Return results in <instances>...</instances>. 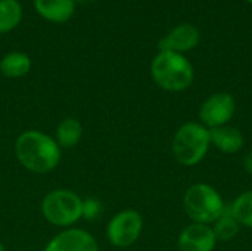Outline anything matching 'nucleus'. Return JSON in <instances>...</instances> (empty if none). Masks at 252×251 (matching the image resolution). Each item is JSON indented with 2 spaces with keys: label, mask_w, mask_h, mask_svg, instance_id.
<instances>
[{
  "label": "nucleus",
  "mask_w": 252,
  "mask_h": 251,
  "mask_svg": "<svg viewBox=\"0 0 252 251\" xmlns=\"http://www.w3.org/2000/svg\"><path fill=\"white\" fill-rule=\"evenodd\" d=\"M217 246L211 225L190 223L179 235L177 247L180 251H214Z\"/></svg>",
  "instance_id": "obj_9"
},
{
  "label": "nucleus",
  "mask_w": 252,
  "mask_h": 251,
  "mask_svg": "<svg viewBox=\"0 0 252 251\" xmlns=\"http://www.w3.org/2000/svg\"><path fill=\"white\" fill-rule=\"evenodd\" d=\"M15 155L19 164L37 175L55 170L61 161V146L55 138L41 130H27L15 142Z\"/></svg>",
  "instance_id": "obj_1"
},
{
  "label": "nucleus",
  "mask_w": 252,
  "mask_h": 251,
  "mask_svg": "<svg viewBox=\"0 0 252 251\" xmlns=\"http://www.w3.org/2000/svg\"><path fill=\"white\" fill-rule=\"evenodd\" d=\"M230 212L241 226L252 229V191L236 197L230 204Z\"/></svg>",
  "instance_id": "obj_17"
},
{
  "label": "nucleus",
  "mask_w": 252,
  "mask_h": 251,
  "mask_svg": "<svg viewBox=\"0 0 252 251\" xmlns=\"http://www.w3.org/2000/svg\"><path fill=\"white\" fill-rule=\"evenodd\" d=\"M22 19V6L18 0H0V34L12 31Z\"/></svg>",
  "instance_id": "obj_16"
},
{
  "label": "nucleus",
  "mask_w": 252,
  "mask_h": 251,
  "mask_svg": "<svg viewBox=\"0 0 252 251\" xmlns=\"http://www.w3.org/2000/svg\"><path fill=\"white\" fill-rule=\"evenodd\" d=\"M100 212H102V204L99 200H94V198L83 200V217L94 219L100 215Z\"/></svg>",
  "instance_id": "obj_18"
},
{
  "label": "nucleus",
  "mask_w": 252,
  "mask_h": 251,
  "mask_svg": "<svg viewBox=\"0 0 252 251\" xmlns=\"http://www.w3.org/2000/svg\"><path fill=\"white\" fill-rule=\"evenodd\" d=\"M201 40L199 30L192 24H180L174 27L164 38L159 40V50H170L176 53H185L198 46Z\"/></svg>",
  "instance_id": "obj_10"
},
{
  "label": "nucleus",
  "mask_w": 252,
  "mask_h": 251,
  "mask_svg": "<svg viewBox=\"0 0 252 251\" xmlns=\"http://www.w3.org/2000/svg\"><path fill=\"white\" fill-rule=\"evenodd\" d=\"M247 1H248V3H251V4H252V0H247Z\"/></svg>",
  "instance_id": "obj_22"
},
{
  "label": "nucleus",
  "mask_w": 252,
  "mask_h": 251,
  "mask_svg": "<svg viewBox=\"0 0 252 251\" xmlns=\"http://www.w3.org/2000/svg\"><path fill=\"white\" fill-rule=\"evenodd\" d=\"M211 146L210 129L198 121H188L182 124L171 143L173 155L185 167L199 164Z\"/></svg>",
  "instance_id": "obj_3"
},
{
  "label": "nucleus",
  "mask_w": 252,
  "mask_h": 251,
  "mask_svg": "<svg viewBox=\"0 0 252 251\" xmlns=\"http://www.w3.org/2000/svg\"><path fill=\"white\" fill-rule=\"evenodd\" d=\"M143 217L137 210L126 209L114 215L106 226L108 241L117 249L131 247L142 235Z\"/></svg>",
  "instance_id": "obj_6"
},
{
  "label": "nucleus",
  "mask_w": 252,
  "mask_h": 251,
  "mask_svg": "<svg viewBox=\"0 0 252 251\" xmlns=\"http://www.w3.org/2000/svg\"><path fill=\"white\" fill-rule=\"evenodd\" d=\"M37 13L50 22H66L75 12L74 0H34Z\"/></svg>",
  "instance_id": "obj_12"
},
{
  "label": "nucleus",
  "mask_w": 252,
  "mask_h": 251,
  "mask_svg": "<svg viewBox=\"0 0 252 251\" xmlns=\"http://www.w3.org/2000/svg\"><path fill=\"white\" fill-rule=\"evenodd\" d=\"M217 241H232L233 238L238 237L241 231L239 222L233 217L230 212V206H226L223 215L211 225Z\"/></svg>",
  "instance_id": "obj_15"
},
{
  "label": "nucleus",
  "mask_w": 252,
  "mask_h": 251,
  "mask_svg": "<svg viewBox=\"0 0 252 251\" xmlns=\"http://www.w3.org/2000/svg\"><path fill=\"white\" fill-rule=\"evenodd\" d=\"M44 251H99V244L90 232L66 228L47 243Z\"/></svg>",
  "instance_id": "obj_8"
},
{
  "label": "nucleus",
  "mask_w": 252,
  "mask_h": 251,
  "mask_svg": "<svg viewBox=\"0 0 252 251\" xmlns=\"http://www.w3.org/2000/svg\"><path fill=\"white\" fill-rule=\"evenodd\" d=\"M236 111L235 98L230 93L220 92L208 96L199 108V120L207 129L227 126Z\"/></svg>",
  "instance_id": "obj_7"
},
{
  "label": "nucleus",
  "mask_w": 252,
  "mask_h": 251,
  "mask_svg": "<svg viewBox=\"0 0 252 251\" xmlns=\"http://www.w3.org/2000/svg\"><path fill=\"white\" fill-rule=\"evenodd\" d=\"M74 1H78V3H92L94 0H74Z\"/></svg>",
  "instance_id": "obj_20"
},
{
  "label": "nucleus",
  "mask_w": 252,
  "mask_h": 251,
  "mask_svg": "<svg viewBox=\"0 0 252 251\" xmlns=\"http://www.w3.org/2000/svg\"><path fill=\"white\" fill-rule=\"evenodd\" d=\"M151 75L162 90L183 92L192 86L195 70L185 55L170 50H159L152 59Z\"/></svg>",
  "instance_id": "obj_2"
},
{
  "label": "nucleus",
  "mask_w": 252,
  "mask_h": 251,
  "mask_svg": "<svg viewBox=\"0 0 252 251\" xmlns=\"http://www.w3.org/2000/svg\"><path fill=\"white\" fill-rule=\"evenodd\" d=\"M31 59L24 52H9L0 61V72L7 78H19L30 72Z\"/></svg>",
  "instance_id": "obj_13"
},
{
  "label": "nucleus",
  "mask_w": 252,
  "mask_h": 251,
  "mask_svg": "<svg viewBox=\"0 0 252 251\" xmlns=\"http://www.w3.org/2000/svg\"><path fill=\"white\" fill-rule=\"evenodd\" d=\"M0 251H4V246H3V243L0 241Z\"/></svg>",
  "instance_id": "obj_21"
},
{
  "label": "nucleus",
  "mask_w": 252,
  "mask_h": 251,
  "mask_svg": "<svg viewBox=\"0 0 252 251\" xmlns=\"http://www.w3.org/2000/svg\"><path fill=\"white\" fill-rule=\"evenodd\" d=\"M41 215L53 226L71 228L83 217V200L69 189H53L41 201Z\"/></svg>",
  "instance_id": "obj_5"
},
{
  "label": "nucleus",
  "mask_w": 252,
  "mask_h": 251,
  "mask_svg": "<svg viewBox=\"0 0 252 251\" xmlns=\"http://www.w3.org/2000/svg\"><path fill=\"white\" fill-rule=\"evenodd\" d=\"M244 166H245V170L252 176V151L245 157V161H244Z\"/></svg>",
  "instance_id": "obj_19"
},
{
  "label": "nucleus",
  "mask_w": 252,
  "mask_h": 251,
  "mask_svg": "<svg viewBox=\"0 0 252 251\" xmlns=\"http://www.w3.org/2000/svg\"><path fill=\"white\" fill-rule=\"evenodd\" d=\"M183 209L193 223L213 225L223 215L226 204L211 185L193 183L183 195Z\"/></svg>",
  "instance_id": "obj_4"
},
{
  "label": "nucleus",
  "mask_w": 252,
  "mask_h": 251,
  "mask_svg": "<svg viewBox=\"0 0 252 251\" xmlns=\"http://www.w3.org/2000/svg\"><path fill=\"white\" fill-rule=\"evenodd\" d=\"M83 138V124L74 117L63 118L55 133V141L61 148H74Z\"/></svg>",
  "instance_id": "obj_14"
},
{
  "label": "nucleus",
  "mask_w": 252,
  "mask_h": 251,
  "mask_svg": "<svg viewBox=\"0 0 252 251\" xmlns=\"http://www.w3.org/2000/svg\"><path fill=\"white\" fill-rule=\"evenodd\" d=\"M211 145L224 154H236L244 148L245 139L239 129L233 126H221L210 130Z\"/></svg>",
  "instance_id": "obj_11"
}]
</instances>
